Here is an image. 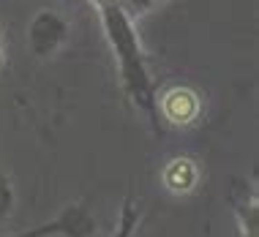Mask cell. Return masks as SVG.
Returning a JSON list of instances; mask_svg holds the SVG:
<instances>
[{
	"instance_id": "obj_1",
	"label": "cell",
	"mask_w": 259,
	"mask_h": 237,
	"mask_svg": "<svg viewBox=\"0 0 259 237\" xmlns=\"http://www.w3.org/2000/svg\"><path fill=\"white\" fill-rule=\"evenodd\" d=\"M99 19L104 27L112 52L117 60V71H120L123 87L131 96V101L137 104L142 112H148L153 120L158 123V101H156V87L145 66L142 50H139V38L134 30V22L123 14L120 3H109V6H99Z\"/></svg>"
},
{
	"instance_id": "obj_2",
	"label": "cell",
	"mask_w": 259,
	"mask_h": 237,
	"mask_svg": "<svg viewBox=\"0 0 259 237\" xmlns=\"http://www.w3.org/2000/svg\"><path fill=\"white\" fill-rule=\"evenodd\" d=\"M161 112L169 117L172 123L186 125V123H191L194 117H197V112H199V101H197V96H194L191 90L175 87V90H169V93L161 99Z\"/></svg>"
},
{
	"instance_id": "obj_3",
	"label": "cell",
	"mask_w": 259,
	"mask_h": 237,
	"mask_svg": "<svg viewBox=\"0 0 259 237\" xmlns=\"http://www.w3.org/2000/svg\"><path fill=\"white\" fill-rule=\"evenodd\" d=\"M164 183L172 188V191H188L194 183H197V169H194L191 161H172L164 169Z\"/></svg>"
},
{
	"instance_id": "obj_4",
	"label": "cell",
	"mask_w": 259,
	"mask_h": 237,
	"mask_svg": "<svg viewBox=\"0 0 259 237\" xmlns=\"http://www.w3.org/2000/svg\"><path fill=\"white\" fill-rule=\"evenodd\" d=\"M74 234L76 229H74V218H71V213L66 215V218H60V221H52V224H44V226H38V229H30V232H25V234H14V237H44V234Z\"/></svg>"
},
{
	"instance_id": "obj_5",
	"label": "cell",
	"mask_w": 259,
	"mask_h": 237,
	"mask_svg": "<svg viewBox=\"0 0 259 237\" xmlns=\"http://www.w3.org/2000/svg\"><path fill=\"white\" fill-rule=\"evenodd\" d=\"M137 221H139V213L131 205H125L123 215H120V224H117V229H115V234H112V237H131V234H134Z\"/></svg>"
},
{
	"instance_id": "obj_6",
	"label": "cell",
	"mask_w": 259,
	"mask_h": 237,
	"mask_svg": "<svg viewBox=\"0 0 259 237\" xmlns=\"http://www.w3.org/2000/svg\"><path fill=\"white\" fill-rule=\"evenodd\" d=\"M158 0H120V9H123V14L134 22L137 17H142V14H148L153 6H156Z\"/></svg>"
},
{
	"instance_id": "obj_7",
	"label": "cell",
	"mask_w": 259,
	"mask_h": 237,
	"mask_svg": "<svg viewBox=\"0 0 259 237\" xmlns=\"http://www.w3.org/2000/svg\"><path fill=\"white\" fill-rule=\"evenodd\" d=\"M93 9H99V6H109V3H120V0H88Z\"/></svg>"
},
{
	"instance_id": "obj_8",
	"label": "cell",
	"mask_w": 259,
	"mask_h": 237,
	"mask_svg": "<svg viewBox=\"0 0 259 237\" xmlns=\"http://www.w3.org/2000/svg\"><path fill=\"white\" fill-rule=\"evenodd\" d=\"M6 66V55H3V46H0V68Z\"/></svg>"
}]
</instances>
